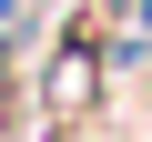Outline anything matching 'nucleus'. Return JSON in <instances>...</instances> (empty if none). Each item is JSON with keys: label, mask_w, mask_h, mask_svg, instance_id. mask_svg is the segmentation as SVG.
Instances as JSON below:
<instances>
[{"label": "nucleus", "mask_w": 152, "mask_h": 142, "mask_svg": "<svg viewBox=\"0 0 152 142\" xmlns=\"http://www.w3.org/2000/svg\"><path fill=\"white\" fill-rule=\"evenodd\" d=\"M81 102H91V41H71L51 61V112H81Z\"/></svg>", "instance_id": "1"}, {"label": "nucleus", "mask_w": 152, "mask_h": 142, "mask_svg": "<svg viewBox=\"0 0 152 142\" xmlns=\"http://www.w3.org/2000/svg\"><path fill=\"white\" fill-rule=\"evenodd\" d=\"M0 91H10V31H0Z\"/></svg>", "instance_id": "2"}]
</instances>
